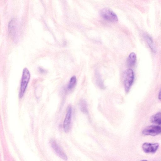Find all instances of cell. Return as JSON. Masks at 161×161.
I'll return each instance as SVG.
<instances>
[{"label": "cell", "instance_id": "cell-1", "mask_svg": "<svg viewBox=\"0 0 161 161\" xmlns=\"http://www.w3.org/2000/svg\"><path fill=\"white\" fill-rule=\"evenodd\" d=\"M31 78L29 71L27 68H25L23 70L19 93V98L24 96Z\"/></svg>", "mask_w": 161, "mask_h": 161}, {"label": "cell", "instance_id": "cell-2", "mask_svg": "<svg viewBox=\"0 0 161 161\" xmlns=\"http://www.w3.org/2000/svg\"><path fill=\"white\" fill-rule=\"evenodd\" d=\"M124 85L125 91L128 93L132 85L134 79V74L133 70L131 69H127L124 72Z\"/></svg>", "mask_w": 161, "mask_h": 161}, {"label": "cell", "instance_id": "cell-3", "mask_svg": "<svg viewBox=\"0 0 161 161\" xmlns=\"http://www.w3.org/2000/svg\"><path fill=\"white\" fill-rule=\"evenodd\" d=\"M102 16L104 19L112 22L117 21L118 18L116 14L110 9L105 8L100 12Z\"/></svg>", "mask_w": 161, "mask_h": 161}, {"label": "cell", "instance_id": "cell-4", "mask_svg": "<svg viewBox=\"0 0 161 161\" xmlns=\"http://www.w3.org/2000/svg\"><path fill=\"white\" fill-rule=\"evenodd\" d=\"M142 133L145 135H157L161 133V126L157 125L148 126L143 130Z\"/></svg>", "mask_w": 161, "mask_h": 161}, {"label": "cell", "instance_id": "cell-5", "mask_svg": "<svg viewBox=\"0 0 161 161\" xmlns=\"http://www.w3.org/2000/svg\"><path fill=\"white\" fill-rule=\"evenodd\" d=\"M72 107L69 105L67 108L66 113L63 123V128L65 132H69L70 128L72 116Z\"/></svg>", "mask_w": 161, "mask_h": 161}, {"label": "cell", "instance_id": "cell-6", "mask_svg": "<svg viewBox=\"0 0 161 161\" xmlns=\"http://www.w3.org/2000/svg\"><path fill=\"white\" fill-rule=\"evenodd\" d=\"M50 143L52 148L56 154L62 159L67 160V157L66 155L58 145L55 141L52 140L50 141Z\"/></svg>", "mask_w": 161, "mask_h": 161}, {"label": "cell", "instance_id": "cell-7", "mask_svg": "<svg viewBox=\"0 0 161 161\" xmlns=\"http://www.w3.org/2000/svg\"><path fill=\"white\" fill-rule=\"evenodd\" d=\"M158 143H144L142 145L143 151L147 153H154L156 152L159 147Z\"/></svg>", "mask_w": 161, "mask_h": 161}, {"label": "cell", "instance_id": "cell-8", "mask_svg": "<svg viewBox=\"0 0 161 161\" xmlns=\"http://www.w3.org/2000/svg\"><path fill=\"white\" fill-rule=\"evenodd\" d=\"M152 123L161 126V113H158L153 115L150 118Z\"/></svg>", "mask_w": 161, "mask_h": 161}, {"label": "cell", "instance_id": "cell-9", "mask_svg": "<svg viewBox=\"0 0 161 161\" xmlns=\"http://www.w3.org/2000/svg\"><path fill=\"white\" fill-rule=\"evenodd\" d=\"M136 54L134 53H131L128 58L127 60V64L130 67L134 65L136 62Z\"/></svg>", "mask_w": 161, "mask_h": 161}, {"label": "cell", "instance_id": "cell-10", "mask_svg": "<svg viewBox=\"0 0 161 161\" xmlns=\"http://www.w3.org/2000/svg\"><path fill=\"white\" fill-rule=\"evenodd\" d=\"M80 109L82 112L85 114H87L88 112L87 106L86 101L83 99L80 100Z\"/></svg>", "mask_w": 161, "mask_h": 161}, {"label": "cell", "instance_id": "cell-11", "mask_svg": "<svg viewBox=\"0 0 161 161\" xmlns=\"http://www.w3.org/2000/svg\"><path fill=\"white\" fill-rule=\"evenodd\" d=\"M145 36V38L150 47L153 51L155 52L156 51V48L152 38L148 35L146 34Z\"/></svg>", "mask_w": 161, "mask_h": 161}, {"label": "cell", "instance_id": "cell-12", "mask_svg": "<svg viewBox=\"0 0 161 161\" xmlns=\"http://www.w3.org/2000/svg\"><path fill=\"white\" fill-rule=\"evenodd\" d=\"M76 83V78L75 76H72L70 79L68 86V89L69 90L72 89L75 86Z\"/></svg>", "mask_w": 161, "mask_h": 161}, {"label": "cell", "instance_id": "cell-13", "mask_svg": "<svg viewBox=\"0 0 161 161\" xmlns=\"http://www.w3.org/2000/svg\"><path fill=\"white\" fill-rule=\"evenodd\" d=\"M96 80L97 84L102 89L104 88V86L102 79L98 74L96 75Z\"/></svg>", "mask_w": 161, "mask_h": 161}, {"label": "cell", "instance_id": "cell-14", "mask_svg": "<svg viewBox=\"0 0 161 161\" xmlns=\"http://www.w3.org/2000/svg\"><path fill=\"white\" fill-rule=\"evenodd\" d=\"M158 98L159 99L161 100V89L158 93Z\"/></svg>", "mask_w": 161, "mask_h": 161}, {"label": "cell", "instance_id": "cell-15", "mask_svg": "<svg viewBox=\"0 0 161 161\" xmlns=\"http://www.w3.org/2000/svg\"><path fill=\"white\" fill-rule=\"evenodd\" d=\"M141 161H147L146 160H142Z\"/></svg>", "mask_w": 161, "mask_h": 161}]
</instances>
